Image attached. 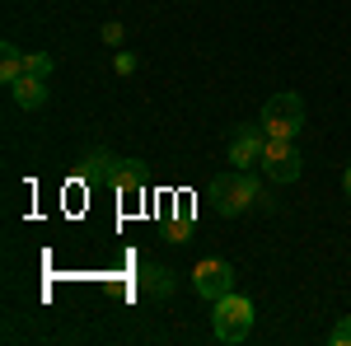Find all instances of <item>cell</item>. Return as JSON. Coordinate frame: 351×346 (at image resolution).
Masks as SVG:
<instances>
[{
  "label": "cell",
  "instance_id": "cell-4",
  "mask_svg": "<svg viewBox=\"0 0 351 346\" xmlns=\"http://www.w3.org/2000/svg\"><path fill=\"white\" fill-rule=\"evenodd\" d=\"M304 160H300L295 140H281V136H267V145H263V173H267L271 183H295Z\"/></svg>",
  "mask_w": 351,
  "mask_h": 346
},
{
  "label": "cell",
  "instance_id": "cell-3",
  "mask_svg": "<svg viewBox=\"0 0 351 346\" xmlns=\"http://www.w3.org/2000/svg\"><path fill=\"white\" fill-rule=\"evenodd\" d=\"M216 314H211V328H216V342H230L239 346L248 332H253V299H243V295H225V299H216L211 304Z\"/></svg>",
  "mask_w": 351,
  "mask_h": 346
},
{
  "label": "cell",
  "instance_id": "cell-10",
  "mask_svg": "<svg viewBox=\"0 0 351 346\" xmlns=\"http://www.w3.org/2000/svg\"><path fill=\"white\" fill-rule=\"evenodd\" d=\"M19 75H24V52H19L14 42H0V80L14 84Z\"/></svg>",
  "mask_w": 351,
  "mask_h": 346
},
{
  "label": "cell",
  "instance_id": "cell-7",
  "mask_svg": "<svg viewBox=\"0 0 351 346\" xmlns=\"http://www.w3.org/2000/svg\"><path fill=\"white\" fill-rule=\"evenodd\" d=\"M117 169H122V160H112L108 150H89V155H84V178H89V183L99 187H117Z\"/></svg>",
  "mask_w": 351,
  "mask_h": 346
},
{
  "label": "cell",
  "instance_id": "cell-2",
  "mask_svg": "<svg viewBox=\"0 0 351 346\" xmlns=\"http://www.w3.org/2000/svg\"><path fill=\"white\" fill-rule=\"evenodd\" d=\"M258 127H263L267 136L295 140L300 127H304V99H300V94H291V89L271 94L267 103H263V117H258Z\"/></svg>",
  "mask_w": 351,
  "mask_h": 346
},
{
  "label": "cell",
  "instance_id": "cell-13",
  "mask_svg": "<svg viewBox=\"0 0 351 346\" xmlns=\"http://www.w3.org/2000/svg\"><path fill=\"white\" fill-rule=\"evenodd\" d=\"M328 342H332V346H351V314H347V319H337V328L328 332Z\"/></svg>",
  "mask_w": 351,
  "mask_h": 346
},
{
  "label": "cell",
  "instance_id": "cell-11",
  "mask_svg": "<svg viewBox=\"0 0 351 346\" xmlns=\"http://www.w3.org/2000/svg\"><path fill=\"white\" fill-rule=\"evenodd\" d=\"M145 187V169L136 160H122V169H117V192H141Z\"/></svg>",
  "mask_w": 351,
  "mask_h": 346
},
{
  "label": "cell",
  "instance_id": "cell-1",
  "mask_svg": "<svg viewBox=\"0 0 351 346\" xmlns=\"http://www.w3.org/2000/svg\"><path fill=\"white\" fill-rule=\"evenodd\" d=\"M206 197H211L216 215L234 220V215H243L253 201H258V197H263V192H258V178H253L248 169H230V173H216V178H211Z\"/></svg>",
  "mask_w": 351,
  "mask_h": 346
},
{
  "label": "cell",
  "instance_id": "cell-5",
  "mask_svg": "<svg viewBox=\"0 0 351 346\" xmlns=\"http://www.w3.org/2000/svg\"><path fill=\"white\" fill-rule=\"evenodd\" d=\"M192 291L202 295L206 304L225 299V295L234 291V267L225 262V258H206V262H197V271H192Z\"/></svg>",
  "mask_w": 351,
  "mask_h": 346
},
{
  "label": "cell",
  "instance_id": "cell-16",
  "mask_svg": "<svg viewBox=\"0 0 351 346\" xmlns=\"http://www.w3.org/2000/svg\"><path fill=\"white\" fill-rule=\"evenodd\" d=\"M342 187H347V201H351V164H347V173H342Z\"/></svg>",
  "mask_w": 351,
  "mask_h": 346
},
{
  "label": "cell",
  "instance_id": "cell-14",
  "mask_svg": "<svg viewBox=\"0 0 351 346\" xmlns=\"http://www.w3.org/2000/svg\"><path fill=\"white\" fill-rule=\"evenodd\" d=\"M122 38H127V28L117 24V19H108V24H104V42H108V47H122Z\"/></svg>",
  "mask_w": 351,
  "mask_h": 346
},
{
  "label": "cell",
  "instance_id": "cell-8",
  "mask_svg": "<svg viewBox=\"0 0 351 346\" xmlns=\"http://www.w3.org/2000/svg\"><path fill=\"white\" fill-rule=\"evenodd\" d=\"M10 94H14V103H19V108L38 112V108L47 103V80H38V75H19V80L10 84Z\"/></svg>",
  "mask_w": 351,
  "mask_h": 346
},
{
  "label": "cell",
  "instance_id": "cell-6",
  "mask_svg": "<svg viewBox=\"0 0 351 346\" xmlns=\"http://www.w3.org/2000/svg\"><path fill=\"white\" fill-rule=\"evenodd\" d=\"M263 145H267V132L263 127H234L230 132V164L234 169L263 164Z\"/></svg>",
  "mask_w": 351,
  "mask_h": 346
},
{
  "label": "cell",
  "instance_id": "cell-15",
  "mask_svg": "<svg viewBox=\"0 0 351 346\" xmlns=\"http://www.w3.org/2000/svg\"><path fill=\"white\" fill-rule=\"evenodd\" d=\"M136 71V56L132 52H117V75H132Z\"/></svg>",
  "mask_w": 351,
  "mask_h": 346
},
{
  "label": "cell",
  "instance_id": "cell-12",
  "mask_svg": "<svg viewBox=\"0 0 351 346\" xmlns=\"http://www.w3.org/2000/svg\"><path fill=\"white\" fill-rule=\"evenodd\" d=\"M24 75L47 80V75H52V56H47V52H24Z\"/></svg>",
  "mask_w": 351,
  "mask_h": 346
},
{
  "label": "cell",
  "instance_id": "cell-9",
  "mask_svg": "<svg viewBox=\"0 0 351 346\" xmlns=\"http://www.w3.org/2000/svg\"><path fill=\"white\" fill-rule=\"evenodd\" d=\"M141 295L169 299V295H173V271H169V267H141Z\"/></svg>",
  "mask_w": 351,
  "mask_h": 346
}]
</instances>
